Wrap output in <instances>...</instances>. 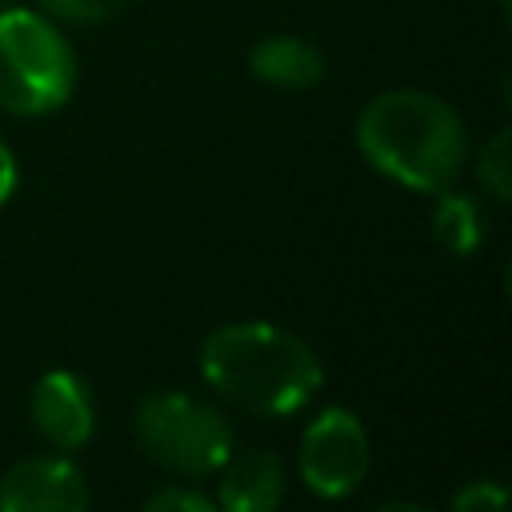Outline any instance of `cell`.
Segmentation results:
<instances>
[{
  "instance_id": "6da1fadb",
  "label": "cell",
  "mask_w": 512,
  "mask_h": 512,
  "mask_svg": "<svg viewBox=\"0 0 512 512\" xmlns=\"http://www.w3.org/2000/svg\"><path fill=\"white\" fill-rule=\"evenodd\" d=\"M360 156L408 192H444L468 160V132L460 112L424 88L376 92L356 116Z\"/></svg>"
},
{
  "instance_id": "7a4b0ae2",
  "label": "cell",
  "mask_w": 512,
  "mask_h": 512,
  "mask_svg": "<svg viewBox=\"0 0 512 512\" xmlns=\"http://www.w3.org/2000/svg\"><path fill=\"white\" fill-rule=\"evenodd\" d=\"M200 376L228 404L252 416H292L324 388L320 356L268 320H236L204 336Z\"/></svg>"
},
{
  "instance_id": "3957f363",
  "label": "cell",
  "mask_w": 512,
  "mask_h": 512,
  "mask_svg": "<svg viewBox=\"0 0 512 512\" xmlns=\"http://www.w3.org/2000/svg\"><path fill=\"white\" fill-rule=\"evenodd\" d=\"M76 92V52L40 8H0V108L48 116Z\"/></svg>"
},
{
  "instance_id": "277c9868",
  "label": "cell",
  "mask_w": 512,
  "mask_h": 512,
  "mask_svg": "<svg viewBox=\"0 0 512 512\" xmlns=\"http://www.w3.org/2000/svg\"><path fill=\"white\" fill-rule=\"evenodd\" d=\"M132 432H136L140 452L152 464L184 480L216 476L220 464L236 452V436L224 412L188 392H172V388L148 392L136 404Z\"/></svg>"
},
{
  "instance_id": "5b68a950",
  "label": "cell",
  "mask_w": 512,
  "mask_h": 512,
  "mask_svg": "<svg viewBox=\"0 0 512 512\" xmlns=\"http://www.w3.org/2000/svg\"><path fill=\"white\" fill-rule=\"evenodd\" d=\"M296 468L312 496L320 500L352 496L372 468V444L364 420L348 408H324L320 416H312V424L300 436Z\"/></svg>"
},
{
  "instance_id": "8992f818",
  "label": "cell",
  "mask_w": 512,
  "mask_h": 512,
  "mask_svg": "<svg viewBox=\"0 0 512 512\" xmlns=\"http://www.w3.org/2000/svg\"><path fill=\"white\" fill-rule=\"evenodd\" d=\"M28 420L32 428L60 452H76L96 432V400L80 372L52 368L32 384L28 396Z\"/></svg>"
},
{
  "instance_id": "52a82bcc",
  "label": "cell",
  "mask_w": 512,
  "mask_h": 512,
  "mask_svg": "<svg viewBox=\"0 0 512 512\" xmlns=\"http://www.w3.org/2000/svg\"><path fill=\"white\" fill-rule=\"evenodd\" d=\"M88 504H92V488L64 452L28 456L12 464L0 480L4 512H84Z\"/></svg>"
},
{
  "instance_id": "ba28073f",
  "label": "cell",
  "mask_w": 512,
  "mask_h": 512,
  "mask_svg": "<svg viewBox=\"0 0 512 512\" xmlns=\"http://www.w3.org/2000/svg\"><path fill=\"white\" fill-rule=\"evenodd\" d=\"M216 476V504L228 512H272L284 500V464L272 452H232Z\"/></svg>"
},
{
  "instance_id": "9c48e42d",
  "label": "cell",
  "mask_w": 512,
  "mask_h": 512,
  "mask_svg": "<svg viewBox=\"0 0 512 512\" xmlns=\"http://www.w3.org/2000/svg\"><path fill=\"white\" fill-rule=\"evenodd\" d=\"M248 72L272 88H288V92H304L312 84L324 80L328 72V60L324 52L304 40V36H292V32H276V36H264L252 44L248 52Z\"/></svg>"
},
{
  "instance_id": "30bf717a",
  "label": "cell",
  "mask_w": 512,
  "mask_h": 512,
  "mask_svg": "<svg viewBox=\"0 0 512 512\" xmlns=\"http://www.w3.org/2000/svg\"><path fill=\"white\" fill-rule=\"evenodd\" d=\"M432 236L456 252V256H472L484 244V216L476 208L472 196H460L452 188L436 192V208H432Z\"/></svg>"
},
{
  "instance_id": "8fae6325",
  "label": "cell",
  "mask_w": 512,
  "mask_h": 512,
  "mask_svg": "<svg viewBox=\"0 0 512 512\" xmlns=\"http://www.w3.org/2000/svg\"><path fill=\"white\" fill-rule=\"evenodd\" d=\"M476 180L496 196V200H508L512 196V168H508V128H500L496 136H488L480 144V156H476Z\"/></svg>"
},
{
  "instance_id": "7c38bea8",
  "label": "cell",
  "mask_w": 512,
  "mask_h": 512,
  "mask_svg": "<svg viewBox=\"0 0 512 512\" xmlns=\"http://www.w3.org/2000/svg\"><path fill=\"white\" fill-rule=\"evenodd\" d=\"M132 0H36V8L64 24H104L124 12Z\"/></svg>"
},
{
  "instance_id": "4fadbf2b",
  "label": "cell",
  "mask_w": 512,
  "mask_h": 512,
  "mask_svg": "<svg viewBox=\"0 0 512 512\" xmlns=\"http://www.w3.org/2000/svg\"><path fill=\"white\" fill-rule=\"evenodd\" d=\"M216 500L196 492L192 484H168L144 500V512H212Z\"/></svg>"
},
{
  "instance_id": "5bb4252c",
  "label": "cell",
  "mask_w": 512,
  "mask_h": 512,
  "mask_svg": "<svg viewBox=\"0 0 512 512\" xmlns=\"http://www.w3.org/2000/svg\"><path fill=\"white\" fill-rule=\"evenodd\" d=\"M504 504H508V488L500 480H468L452 496L456 512H500Z\"/></svg>"
},
{
  "instance_id": "9a60e30c",
  "label": "cell",
  "mask_w": 512,
  "mask_h": 512,
  "mask_svg": "<svg viewBox=\"0 0 512 512\" xmlns=\"http://www.w3.org/2000/svg\"><path fill=\"white\" fill-rule=\"evenodd\" d=\"M16 184H20V168H16V156H12V148L0 140V208L12 200Z\"/></svg>"
},
{
  "instance_id": "2e32d148",
  "label": "cell",
  "mask_w": 512,
  "mask_h": 512,
  "mask_svg": "<svg viewBox=\"0 0 512 512\" xmlns=\"http://www.w3.org/2000/svg\"><path fill=\"white\" fill-rule=\"evenodd\" d=\"M8 4H16V0H0V8H8Z\"/></svg>"
}]
</instances>
